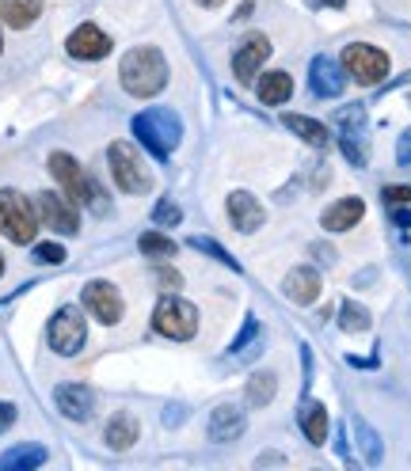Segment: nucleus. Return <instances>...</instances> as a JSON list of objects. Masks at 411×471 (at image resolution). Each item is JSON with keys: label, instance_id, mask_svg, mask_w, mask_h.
Here are the masks:
<instances>
[{"label": "nucleus", "instance_id": "nucleus-1", "mask_svg": "<svg viewBox=\"0 0 411 471\" xmlns=\"http://www.w3.org/2000/svg\"><path fill=\"white\" fill-rule=\"evenodd\" d=\"M118 80H122L126 92L137 95V100H153V95L164 92V84H168V61L156 46H137V50H130L122 57Z\"/></svg>", "mask_w": 411, "mask_h": 471}, {"label": "nucleus", "instance_id": "nucleus-2", "mask_svg": "<svg viewBox=\"0 0 411 471\" xmlns=\"http://www.w3.org/2000/svg\"><path fill=\"white\" fill-rule=\"evenodd\" d=\"M134 137L145 144L156 160H168L171 149H176L179 137H183V122H179L176 110L149 107V110H141V115L134 118Z\"/></svg>", "mask_w": 411, "mask_h": 471}, {"label": "nucleus", "instance_id": "nucleus-3", "mask_svg": "<svg viewBox=\"0 0 411 471\" xmlns=\"http://www.w3.org/2000/svg\"><path fill=\"white\" fill-rule=\"evenodd\" d=\"M50 171H54V179L61 183V190H66L76 205H88L92 214H107V194H103V187L96 183V179H88V175L81 171V164H76L69 153H54V156H50Z\"/></svg>", "mask_w": 411, "mask_h": 471}, {"label": "nucleus", "instance_id": "nucleus-4", "mask_svg": "<svg viewBox=\"0 0 411 471\" xmlns=\"http://www.w3.org/2000/svg\"><path fill=\"white\" fill-rule=\"evenodd\" d=\"M153 327L161 331L171 343H187V338L198 335V308L191 301H183L176 293H168L156 301V312H153Z\"/></svg>", "mask_w": 411, "mask_h": 471}, {"label": "nucleus", "instance_id": "nucleus-5", "mask_svg": "<svg viewBox=\"0 0 411 471\" xmlns=\"http://www.w3.org/2000/svg\"><path fill=\"white\" fill-rule=\"evenodd\" d=\"M107 160H110V175H115V183L122 194H145L153 190V175L145 168V160L141 153L134 149L130 141H115L107 149Z\"/></svg>", "mask_w": 411, "mask_h": 471}, {"label": "nucleus", "instance_id": "nucleus-6", "mask_svg": "<svg viewBox=\"0 0 411 471\" xmlns=\"http://www.w3.org/2000/svg\"><path fill=\"white\" fill-rule=\"evenodd\" d=\"M0 232L12 243H31L39 232L35 202H27L20 190H0Z\"/></svg>", "mask_w": 411, "mask_h": 471}, {"label": "nucleus", "instance_id": "nucleus-7", "mask_svg": "<svg viewBox=\"0 0 411 471\" xmlns=\"http://www.w3.org/2000/svg\"><path fill=\"white\" fill-rule=\"evenodd\" d=\"M336 126H339V149L343 156L351 160L354 168H366L370 164V122H366V107H343L336 115Z\"/></svg>", "mask_w": 411, "mask_h": 471}, {"label": "nucleus", "instance_id": "nucleus-8", "mask_svg": "<svg viewBox=\"0 0 411 471\" xmlns=\"http://www.w3.org/2000/svg\"><path fill=\"white\" fill-rule=\"evenodd\" d=\"M343 73L354 76L362 88H373L389 76V54L370 42H351V46H343Z\"/></svg>", "mask_w": 411, "mask_h": 471}, {"label": "nucleus", "instance_id": "nucleus-9", "mask_svg": "<svg viewBox=\"0 0 411 471\" xmlns=\"http://www.w3.org/2000/svg\"><path fill=\"white\" fill-rule=\"evenodd\" d=\"M84 338H88V323L81 316V308H73V304L57 308L50 327H46V343H50V350L61 357H73V353H81Z\"/></svg>", "mask_w": 411, "mask_h": 471}, {"label": "nucleus", "instance_id": "nucleus-10", "mask_svg": "<svg viewBox=\"0 0 411 471\" xmlns=\"http://www.w3.org/2000/svg\"><path fill=\"white\" fill-rule=\"evenodd\" d=\"M35 214L50 232L57 236H76L81 232V214H76V202L69 194H57V190H42L35 194Z\"/></svg>", "mask_w": 411, "mask_h": 471}, {"label": "nucleus", "instance_id": "nucleus-11", "mask_svg": "<svg viewBox=\"0 0 411 471\" xmlns=\"http://www.w3.org/2000/svg\"><path fill=\"white\" fill-rule=\"evenodd\" d=\"M271 57V39L267 35H248L240 46H236V54H232V76L240 80V84H251V80L259 76L263 69V61Z\"/></svg>", "mask_w": 411, "mask_h": 471}, {"label": "nucleus", "instance_id": "nucleus-12", "mask_svg": "<svg viewBox=\"0 0 411 471\" xmlns=\"http://www.w3.org/2000/svg\"><path fill=\"white\" fill-rule=\"evenodd\" d=\"M81 301H84V308L92 316H96L100 323H118L122 319V312H126V304H122V293L110 282H88L84 285V293H81Z\"/></svg>", "mask_w": 411, "mask_h": 471}, {"label": "nucleus", "instance_id": "nucleus-13", "mask_svg": "<svg viewBox=\"0 0 411 471\" xmlns=\"http://www.w3.org/2000/svg\"><path fill=\"white\" fill-rule=\"evenodd\" d=\"M225 214H229V221H232V229H236V232H244V236L259 232V229H263V221H267V209H263L256 198H251L248 190H232V194H229Z\"/></svg>", "mask_w": 411, "mask_h": 471}, {"label": "nucleus", "instance_id": "nucleus-14", "mask_svg": "<svg viewBox=\"0 0 411 471\" xmlns=\"http://www.w3.org/2000/svg\"><path fill=\"white\" fill-rule=\"evenodd\" d=\"M54 403L69 422H88L92 411H96V392L88 384H57Z\"/></svg>", "mask_w": 411, "mask_h": 471}, {"label": "nucleus", "instance_id": "nucleus-15", "mask_svg": "<svg viewBox=\"0 0 411 471\" xmlns=\"http://www.w3.org/2000/svg\"><path fill=\"white\" fill-rule=\"evenodd\" d=\"M69 54L81 57V61H100V57L110 54V39L103 35L96 23H81L69 35Z\"/></svg>", "mask_w": 411, "mask_h": 471}, {"label": "nucleus", "instance_id": "nucleus-16", "mask_svg": "<svg viewBox=\"0 0 411 471\" xmlns=\"http://www.w3.org/2000/svg\"><path fill=\"white\" fill-rule=\"evenodd\" d=\"M309 84H312V92L316 95H324V100H336V95H343V88H346V76H343V69L331 57H312V65H309Z\"/></svg>", "mask_w": 411, "mask_h": 471}, {"label": "nucleus", "instance_id": "nucleus-17", "mask_svg": "<svg viewBox=\"0 0 411 471\" xmlns=\"http://www.w3.org/2000/svg\"><path fill=\"white\" fill-rule=\"evenodd\" d=\"M362 217H366V202H362V198H339L336 205L324 209L320 224L328 232H346V229H354Z\"/></svg>", "mask_w": 411, "mask_h": 471}, {"label": "nucleus", "instance_id": "nucleus-18", "mask_svg": "<svg viewBox=\"0 0 411 471\" xmlns=\"http://www.w3.org/2000/svg\"><path fill=\"white\" fill-rule=\"evenodd\" d=\"M248 418L240 407H232V403H221V407H214L210 414V437L214 441H236V437L244 433Z\"/></svg>", "mask_w": 411, "mask_h": 471}, {"label": "nucleus", "instance_id": "nucleus-19", "mask_svg": "<svg viewBox=\"0 0 411 471\" xmlns=\"http://www.w3.org/2000/svg\"><path fill=\"white\" fill-rule=\"evenodd\" d=\"M286 297L293 304H312L316 297H320V274H316L312 266H297L286 274Z\"/></svg>", "mask_w": 411, "mask_h": 471}, {"label": "nucleus", "instance_id": "nucleus-20", "mask_svg": "<svg viewBox=\"0 0 411 471\" xmlns=\"http://www.w3.org/2000/svg\"><path fill=\"white\" fill-rule=\"evenodd\" d=\"M297 426L305 430L309 445H324L328 441V411H324V403L305 399L302 411H297Z\"/></svg>", "mask_w": 411, "mask_h": 471}, {"label": "nucleus", "instance_id": "nucleus-21", "mask_svg": "<svg viewBox=\"0 0 411 471\" xmlns=\"http://www.w3.org/2000/svg\"><path fill=\"white\" fill-rule=\"evenodd\" d=\"M259 100L267 103V107H282L293 95V76L290 73H282V69H275V73H263V80H259Z\"/></svg>", "mask_w": 411, "mask_h": 471}, {"label": "nucleus", "instance_id": "nucleus-22", "mask_svg": "<svg viewBox=\"0 0 411 471\" xmlns=\"http://www.w3.org/2000/svg\"><path fill=\"white\" fill-rule=\"evenodd\" d=\"M282 126L293 129V134L302 137L305 144H312V149H328V141H331L328 126L316 122V118H305V115H282Z\"/></svg>", "mask_w": 411, "mask_h": 471}, {"label": "nucleus", "instance_id": "nucleus-23", "mask_svg": "<svg viewBox=\"0 0 411 471\" xmlns=\"http://www.w3.org/2000/svg\"><path fill=\"white\" fill-rule=\"evenodd\" d=\"M39 15H42L39 0H0V20H4L8 27H15V31L31 27Z\"/></svg>", "mask_w": 411, "mask_h": 471}, {"label": "nucleus", "instance_id": "nucleus-24", "mask_svg": "<svg viewBox=\"0 0 411 471\" xmlns=\"http://www.w3.org/2000/svg\"><path fill=\"white\" fill-rule=\"evenodd\" d=\"M134 441H137V418L134 414L122 411V414H115V418L107 422V445L115 449V452H126Z\"/></svg>", "mask_w": 411, "mask_h": 471}, {"label": "nucleus", "instance_id": "nucleus-25", "mask_svg": "<svg viewBox=\"0 0 411 471\" xmlns=\"http://www.w3.org/2000/svg\"><path fill=\"white\" fill-rule=\"evenodd\" d=\"M46 460V449L42 445H15L0 457V471H31Z\"/></svg>", "mask_w": 411, "mask_h": 471}, {"label": "nucleus", "instance_id": "nucleus-26", "mask_svg": "<svg viewBox=\"0 0 411 471\" xmlns=\"http://www.w3.org/2000/svg\"><path fill=\"white\" fill-rule=\"evenodd\" d=\"M275 392H278L275 372H256V377L248 380V403H251V407H267V403L275 399Z\"/></svg>", "mask_w": 411, "mask_h": 471}, {"label": "nucleus", "instance_id": "nucleus-27", "mask_svg": "<svg viewBox=\"0 0 411 471\" xmlns=\"http://www.w3.org/2000/svg\"><path fill=\"white\" fill-rule=\"evenodd\" d=\"M137 248H141V255H149V258H176V240L161 236V232H145L137 240Z\"/></svg>", "mask_w": 411, "mask_h": 471}, {"label": "nucleus", "instance_id": "nucleus-28", "mask_svg": "<svg viewBox=\"0 0 411 471\" xmlns=\"http://www.w3.org/2000/svg\"><path fill=\"white\" fill-rule=\"evenodd\" d=\"M339 323H343V331H351V335H358V331H370V312L362 304H354V301H343L339 304Z\"/></svg>", "mask_w": 411, "mask_h": 471}, {"label": "nucleus", "instance_id": "nucleus-29", "mask_svg": "<svg viewBox=\"0 0 411 471\" xmlns=\"http://www.w3.org/2000/svg\"><path fill=\"white\" fill-rule=\"evenodd\" d=\"M354 433H358L362 452H366V464H377V460H381V445H377V433H373L362 418H354Z\"/></svg>", "mask_w": 411, "mask_h": 471}, {"label": "nucleus", "instance_id": "nucleus-30", "mask_svg": "<svg viewBox=\"0 0 411 471\" xmlns=\"http://www.w3.org/2000/svg\"><path fill=\"white\" fill-rule=\"evenodd\" d=\"M187 243H191L195 251H206V255H214L221 266H232V270H240V263H236V258H232V255H229L225 248H221V243H214V240H202V236H191Z\"/></svg>", "mask_w": 411, "mask_h": 471}, {"label": "nucleus", "instance_id": "nucleus-31", "mask_svg": "<svg viewBox=\"0 0 411 471\" xmlns=\"http://www.w3.org/2000/svg\"><path fill=\"white\" fill-rule=\"evenodd\" d=\"M153 221L161 224V229H171V224H179V221H183V209H179L176 202H156Z\"/></svg>", "mask_w": 411, "mask_h": 471}, {"label": "nucleus", "instance_id": "nucleus-32", "mask_svg": "<svg viewBox=\"0 0 411 471\" xmlns=\"http://www.w3.org/2000/svg\"><path fill=\"white\" fill-rule=\"evenodd\" d=\"M35 263L61 266V263H66V248H61V243H39V248H35Z\"/></svg>", "mask_w": 411, "mask_h": 471}, {"label": "nucleus", "instance_id": "nucleus-33", "mask_svg": "<svg viewBox=\"0 0 411 471\" xmlns=\"http://www.w3.org/2000/svg\"><path fill=\"white\" fill-rule=\"evenodd\" d=\"M256 335H259V323H256V319L248 316V319H244V331H240V335L232 338V346H229V353H236V350H244V346H248V343H251V338H256Z\"/></svg>", "mask_w": 411, "mask_h": 471}, {"label": "nucleus", "instance_id": "nucleus-34", "mask_svg": "<svg viewBox=\"0 0 411 471\" xmlns=\"http://www.w3.org/2000/svg\"><path fill=\"white\" fill-rule=\"evenodd\" d=\"M381 198H385L389 205H411V187H385Z\"/></svg>", "mask_w": 411, "mask_h": 471}, {"label": "nucleus", "instance_id": "nucleus-35", "mask_svg": "<svg viewBox=\"0 0 411 471\" xmlns=\"http://www.w3.org/2000/svg\"><path fill=\"white\" fill-rule=\"evenodd\" d=\"M397 164H411V129H404V137L397 141Z\"/></svg>", "mask_w": 411, "mask_h": 471}, {"label": "nucleus", "instance_id": "nucleus-36", "mask_svg": "<svg viewBox=\"0 0 411 471\" xmlns=\"http://www.w3.org/2000/svg\"><path fill=\"white\" fill-rule=\"evenodd\" d=\"M156 282H161L164 289H179L183 285V278H179L176 270H161V274H156Z\"/></svg>", "mask_w": 411, "mask_h": 471}, {"label": "nucleus", "instance_id": "nucleus-37", "mask_svg": "<svg viewBox=\"0 0 411 471\" xmlns=\"http://www.w3.org/2000/svg\"><path fill=\"white\" fill-rule=\"evenodd\" d=\"M12 422H15V407H12V403H0V433H4Z\"/></svg>", "mask_w": 411, "mask_h": 471}, {"label": "nucleus", "instance_id": "nucleus-38", "mask_svg": "<svg viewBox=\"0 0 411 471\" xmlns=\"http://www.w3.org/2000/svg\"><path fill=\"white\" fill-rule=\"evenodd\" d=\"M392 209H397V205H392ZM392 221H397L400 229H411V214H407V209H397V214H392Z\"/></svg>", "mask_w": 411, "mask_h": 471}, {"label": "nucleus", "instance_id": "nucleus-39", "mask_svg": "<svg viewBox=\"0 0 411 471\" xmlns=\"http://www.w3.org/2000/svg\"><path fill=\"white\" fill-rule=\"evenodd\" d=\"M309 4H324V8H343L346 0H309Z\"/></svg>", "mask_w": 411, "mask_h": 471}, {"label": "nucleus", "instance_id": "nucleus-40", "mask_svg": "<svg viewBox=\"0 0 411 471\" xmlns=\"http://www.w3.org/2000/svg\"><path fill=\"white\" fill-rule=\"evenodd\" d=\"M248 15H251V0H244V4L236 8V20H248Z\"/></svg>", "mask_w": 411, "mask_h": 471}, {"label": "nucleus", "instance_id": "nucleus-41", "mask_svg": "<svg viewBox=\"0 0 411 471\" xmlns=\"http://www.w3.org/2000/svg\"><path fill=\"white\" fill-rule=\"evenodd\" d=\"M195 4H198V8H221L225 0H195Z\"/></svg>", "mask_w": 411, "mask_h": 471}, {"label": "nucleus", "instance_id": "nucleus-42", "mask_svg": "<svg viewBox=\"0 0 411 471\" xmlns=\"http://www.w3.org/2000/svg\"><path fill=\"white\" fill-rule=\"evenodd\" d=\"M0 274H4V258H0Z\"/></svg>", "mask_w": 411, "mask_h": 471}, {"label": "nucleus", "instance_id": "nucleus-43", "mask_svg": "<svg viewBox=\"0 0 411 471\" xmlns=\"http://www.w3.org/2000/svg\"><path fill=\"white\" fill-rule=\"evenodd\" d=\"M0 46H4V42H0Z\"/></svg>", "mask_w": 411, "mask_h": 471}]
</instances>
